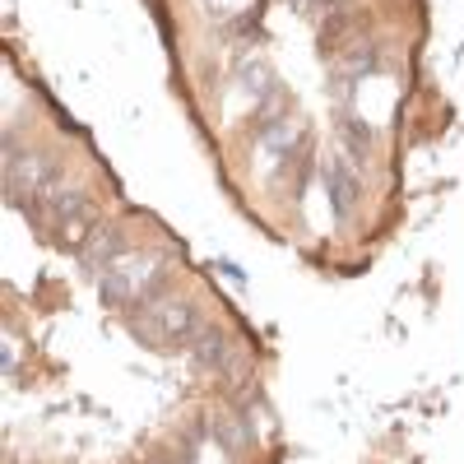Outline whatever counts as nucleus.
Wrapping results in <instances>:
<instances>
[{
    "label": "nucleus",
    "mask_w": 464,
    "mask_h": 464,
    "mask_svg": "<svg viewBox=\"0 0 464 464\" xmlns=\"http://www.w3.org/2000/svg\"><path fill=\"white\" fill-rule=\"evenodd\" d=\"M172 265L177 260L168 246H135L130 256H121L111 269H102L93 279L102 306H111V312H140L153 297L172 293Z\"/></svg>",
    "instance_id": "obj_1"
},
{
    "label": "nucleus",
    "mask_w": 464,
    "mask_h": 464,
    "mask_svg": "<svg viewBox=\"0 0 464 464\" xmlns=\"http://www.w3.org/2000/svg\"><path fill=\"white\" fill-rule=\"evenodd\" d=\"M205 306L196 297H177V293H163L153 297L149 306L130 316V334L149 348H159V353H186L190 339L205 330Z\"/></svg>",
    "instance_id": "obj_2"
},
{
    "label": "nucleus",
    "mask_w": 464,
    "mask_h": 464,
    "mask_svg": "<svg viewBox=\"0 0 464 464\" xmlns=\"http://www.w3.org/2000/svg\"><path fill=\"white\" fill-rule=\"evenodd\" d=\"M61 181H65V168L52 149H28L14 140V130L5 135V205L10 209H28Z\"/></svg>",
    "instance_id": "obj_3"
},
{
    "label": "nucleus",
    "mask_w": 464,
    "mask_h": 464,
    "mask_svg": "<svg viewBox=\"0 0 464 464\" xmlns=\"http://www.w3.org/2000/svg\"><path fill=\"white\" fill-rule=\"evenodd\" d=\"M186 358H190V367H196V372H205V376H214V381H223V385L246 381V376H251L246 343H242L237 334H232V330L214 325V321H209L196 339H190Z\"/></svg>",
    "instance_id": "obj_4"
},
{
    "label": "nucleus",
    "mask_w": 464,
    "mask_h": 464,
    "mask_svg": "<svg viewBox=\"0 0 464 464\" xmlns=\"http://www.w3.org/2000/svg\"><path fill=\"white\" fill-rule=\"evenodd\" d=\"M205 418H209L214 441L227 450L232 464H242V459L256 455V446H260V432H256L260 404H223V409H214V413H205Z\"/></svg>",
    "instance_id": "obj_5"
},
{
    "label": "nucleus",
    "mask_w": 464,
    "mask_h": 464,
    "mask_svg": "<svg viewBox=\"0 0 464 464\" xmlns=\"http://www.w3.org/2000/svg\"><path fill=\"white\" fill-rule=\"evenodd\" d=\"M321 186H325V200H330L334 218L353 223V214L362 205V177H358V168H353L348 153H330V159L321 163Z\"/></svg>",
    "instance_id": "obj_6"
},
{
    "label": "nucleus",
    "mask_w": 464,
    "mask_h": 464,
    "mask_svg": "<svg viewBox=\"0 0 464 464\" xmlns=\"http://www.w3.org/2000/svg\"><path fill=\"white\" fill-rule=\"evenodd\" d=\"M135 251V242H130V227L126 223H98V232L84 242V251H80V265H84V275H102V269H111L121 256H130Z\"/></svg>",
    "instance_id": "obj_7"
},
{
    "label": "nucleus",
    "mask_w": 464,
    "mask_h": 464,
    "mask_svg": "<svg viewBox=\"0 0 464 464\" xmlns=\"http://www.w3.org/2000/svg\"><path fill=\"white\" fill-rule=\"evenodd\" d=\"M334 130H339V144H343L339 153H348L353 163H358V159H367L372 144H376V135H372L362 121H353V116H339V126H334Z\"/></svg>",
    "instance_id": "obj_8"
},
{
    "label": "nucleus",
    "mask_w": 464,
    "mask_h": 464,
    "mask_svg": "<svg viewBox=\"0 0 464 464\" xmlns=\"http://www.w3.org/2000/svg\"><path fill=\"white\" fill-rule=\"evenodd\" d=\"M306 10H312L316 19H330V14H343V10H353V0H306Z\"/></svg>",
    "instance_id": "obj_9"
},
{
    "label": "nucleus",
    "mask_w": 464,
    "mask_h": 464,
    "mask_svg": "<svg viewBox=\"0 0 464 464\" xmlns=\"http://www.w3.org/2000/svg\"><path fill=\"white\" fill-rule=\"evenodd\" d=\"M200 5H205L209 14H218V19H227V14H237V0H200Z\"/></svg>",
    "instance_id": "obj_10"
},
{
    "label": "nucleus",
    "mask_w": 464,
    "mask_h": 464,
    "mask_svg": "<svg viewBox=\"0 0 464 464\" xmlns=\"http://www.w3.org/2000/svg\"><path fill=\"white\" fill-rule=\"evenodd\" d=\"M14 362H19V339H14V330H5V372L14 376Z\"/></svg>",
    "instance_id": "obj_11"
}]
</instances>
